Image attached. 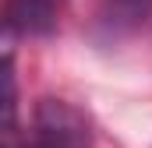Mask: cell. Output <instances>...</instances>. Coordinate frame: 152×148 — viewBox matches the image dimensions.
Masks as SVG:
<instances>
[{"label":"cell","instance_id":"obj_1","mask_svg":"<svg viewBox=\"0 0 152 148\" xmlns=\"http://www.w3.org/2000/svg\"><path fill=\"white\" fill-rule=\"evenodd\" d=\"M92 131L88 120L64 99H42L32 113V127L21 141H11V148H88Z\"/></svg>","mask_w":152,"mask_h":148},{"label":"cell","instance_id":"obj_2","mask_svg":"<svg viewBox=\"0 0 152 148\" xmlns=\"http://www.w3.org/2000/svg\"><path fill=\"white\" fill-rule=\"evenodd\" d=\"M67 0H7L4 4V18H7V32L11 36H50L60 21Z\"/></svg>","mask_w":152,"mask_h":148},{"label":"cell","instance_id":"obj_3","mask_svg":"<svg viewBox=\"0 0 152 148\" xmlns=\"http://www.w3.org/2000/svg\"><path fill=\"white\" fill-rule=\"evenodd\" d=\"M152 18V0H103L96 25L103 39H124Z\"/></svg>","mask_w":152,"mask_h":148}]
</instances>
